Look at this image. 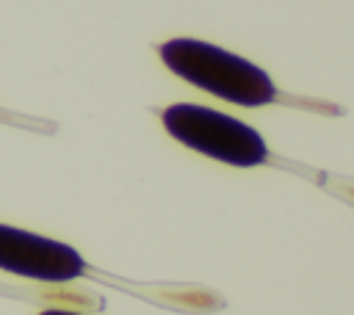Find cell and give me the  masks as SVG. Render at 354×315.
<instances>
[{"label": "cell", "instance_id": "obj_2", "mask_svg": "<svg viewBox=\"0 0 354 315\" xmlns=\"http://www.w3.org/2000/svg\"><path fill=\"white\" fill-rule=\"evenodd\" d=\"M160 122L174 141L210 160L235 169H254L271 160V149L254 127L216 108L174 102L160 111Z\"/></svg>", "mask_w": 354, "mask_h": 315}, {"label": "cell", "instance_id": "obj_1", "mask_svg": "<svg viewBox=\"0 0 354 315\" xmlns=\"http://www.w3.org/2000/svg\"><path fill=\"white\" fill-rule=\"evenodd\" d=\"M158 55L171 75L224 102L260 108L282 99L277 83L266 69L210 41L188 36L169 39L158 44Z\"/></svg>", "mask_w": 354, "mask_h": 315}, {"label": "cell", "instance_id": "obj_3", "mask_svg": "<svg viewBox=\"0 0 354 315\" xmlns=\"http://www.w3.org/2000/svg\"><path fill=\"white\" fill-rule=\"evenodd\" d=\"M0 271L33 282L64 285L91 274L86 257L55 238L0 224Z\"/></svg>", "mask_w": 354, "mask_h": 315}, {"label": "cell", "instance_id": "obj_4", "mask_svg": "<svg viewBox=\"0 0 354 315\" xmlns=\"http://www.w3.org/2000/svg\"><path fill=\"white\" fill-rule=\"evenodd\" d=\"M39 315H80V312H72V309H58V307H55V309H41Z\"/></svg>", "mask_w": 354, "mask_h": 315}]
</instances>
